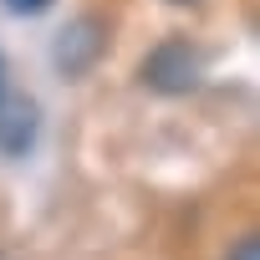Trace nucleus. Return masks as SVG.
<instances>
[{"mask_svg":"<svg viewBox=\"0 0 260 260\" xmlns=\"http://www.w3.org/2000/svg\"><path fill=\"white\" fill-rule=\"evenodd\" d=\"M199 72H204V61H199V51H194L184 36H169V41H158V46L143 56V82H148L153 92H169V97L199 87Z\"/></svg>","mask_w":260,"mask_h":260,"instance_id":"f257e3e1","label":"nucleus"},{"mask_svg":"<svg viewBox=\"0 0 260 260\" xmlns=\"http://www.w3.org/2000/svg\"><path fill=\"white\" fill-rule=\"evenodd\" d=\"M36 143V102L31 97H0V153L21 158Z\"/></svg>","mask_w":260,"mask_h":260,"instance_id":"f03ea898","label":"nucleus"},{"mask_svg":"<svg viewBox=\"0 0 260 260\" xmlns=\"http://www.w3.org/2000/svg\"><path fill=\"white\" fill-rule=\"evenodd\" d=\"M97 51H102L97 21H92V16H82V21H72V26L61 31V41H56V67L82 72V67H92V56H97Z\"/></svg>","mask_w":260,"mask_h":260,"instance_id":"7ed1b4c3","label":"nucleus"},{"mask_svg":"<svg viewBox=\"0 0 260 260\" xmlns=\"http://www.w3.org/2000/svg\"><path fill=\"white\" fill-rule=\"evenodd\" d=\"M230 260H260V240H255V235H245V240L230 250Z\"/></svg>","mask_w":260,"mask_h":260,"instance_id":"20e7f679","label":"nucleus"},{"mask_svg":"<svg viewBox=\"0 0 260 260\" xmlns=\"http://www.w3.org/2000/svg\"><path fill=\"white\" fill-rule=\"evenodd\" d=\"M51 6V0H6V11H16V16H41Z\"/></svg>","mask_w":260,"mask_h":260,"instance_id":"39448f33","label":"nucleus"},{"mask_svg":"<svg viewBox=\"0 0 260 260\" xmlns=\"http://www.w3.org/2000/svg\"><path fill=\"white\" fill-rule=\"evenodd\" d=\"M0 97H6V61H0Z\"/></svg>","mask_w":260,"mask_h":260,"instance_id":"423d86ee","label":"nucleus"},{"mask_svg":"<svg viewBox=\"0 0 260 260\" xmlns=\"http://www.w3.org/2000/svg\"><path fill=\"white\" fill-rule=\"evenodd\" d=\"M174 6H194V0H174Z\"/></svg>","mask_w":260,"mask_h":260,"instance_id":"0eeeda50","label":"nucleus"}]
</instances>
